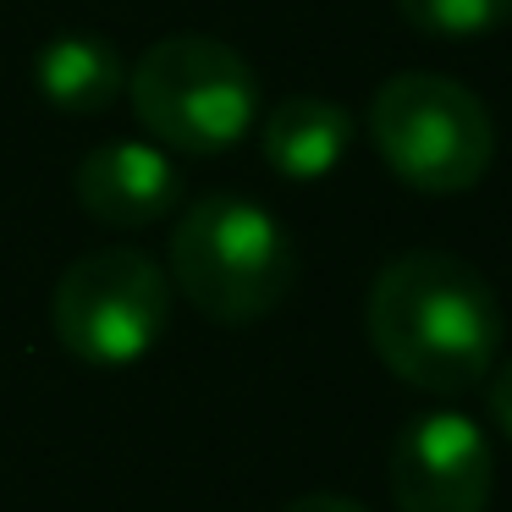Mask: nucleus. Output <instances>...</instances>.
<instances>
[{"label":"nucleus","instance_id":"1","mask_svg":"<svg viewBox=\"0 0 512 512\" xmlns=\"http://www.w3.org/2000/svg\"><path fill=\"white\" fill-rule=\"evenodd\" d=\"M369 342L397 380L435 397H463L496 369L501 303L468 259L419 248L391 259L369 287Z\"/></svg>","mask_w":512,"mask_h":512},{"label":"nucleus","instance_id":"2","mask_svg":"<svg viewBox=\"0 0 512 512\" xmlns=\"http://www.w3.org/2000/svg\"><path fill=\"white\" fill-rule=\"evenodd\" d=\"M171 281L210 320L254 325L287 303L298 281V248L265 204L243 193H210L171 232Z\"/></svg>","mask_w":512,"mask_h":512},{"label":"nucleus","instance_id":"3","mask_svg":"<svg viewBox=\"0 0 512 512\" xmlns=\"http://www.w3.org/2000/svg\"><path fill=\"white\" fill-rule=\"evenodd\" d=\"M133 116L160 149L226 155L259 116V78L232 45L210 34H171L127 72Z\"/></svg>","mask_w":512,"mask_h":512},{"label":"nucleus","instance_id":"4","mask_svg":"<svg viewBox=\"0 0 512 512\" xmlns=\"http://www.w3.org/2000/svg\"><path fill=\"white\" fill-rule=\"evenodd\" d=\"M369 138L413 193H468L490 171L496 127L479 94L441 72H397L369 105Z\"/></svg>","mask_w":512,"mask_h":512},{"label":"nucleus","instance_id":"5","mask_svg":"<svg viewBox=\"0 0 512 512\" xmlns=\"http://www.w3.org/2000/svg\"><path fill=\"white\" fill-rule=\"evenodd\" d=\"M50 325L72 358L127 369L160 347L171 325V276L138 248H94L61 270Z\"/></svg>","mask_w":512,"mask_h":512},{"label":"nucleus","instance_id":"6","mask_svg":"<svg viewBox=\"0 0 512 512\" xmlns=\"http://www.w3.org/2000/svg\"><path fill=\"white\" fill-rule=\"evenodd\" d=\"M490 485H496L490 441L468 413H419L391 441V501H397V512H485Z\"/></svg>","mask_w":512,"mask_h":512},{"label":"nucleus","instance_id":"7","mask_svg":"<svg viewBox=\"0 0 512 512\" xmlns=\"http://www.w3.org/2000/svg\"><path fill=\"white\" fill-rule=\"evenodd\" d=\"M72 193L100 226L116 232H144V226L166 221L182 199V171L171 166V155L160 144H133L116 138L100 144L78 160L72 171Z\"/></svg>","mask_w":512,"mask_h":512},{"label":"nucleus","instance_id":"8","mask_svg":"<svg viewBox=\"0 0 512 512\" xmlns=\"http://www.w3.org/2000/svg\"><path fill=\"white\" fill-rule=\"evenodd\" d=\"M259 149H265V166L287 182H320L353 149V116L336 100L320 94H292L259 127Z\"/></svg>","mask_w":512,"mask_h":512},{"label":"nucleus","instance_id":"9","mask_svg":"<svg viewBox=\"0 0 512 512\" xmlns=\"http://www.w3.org/2000/svg\"><path fill=\"white\" fill-rule=\"evenodd\" d=\"M34 83L56 111L94 116L127 94V72L111 39L100 34H61L34 56Z\"/></svg>","mask_w":512,"mask_h":512},{"label":"nucleus","instance_id":"10","mask_svg":"<svg viewBox=\"0 0 512 512\" xmlns=\"http://www.w3.org/2000/svg\"><path fill=\"white\" fill-rule=\"evenodd\" d=\"M397 12L430 39H479L512 23V0H397Z\"/></svg>","mask_w":512,"mask_h":512},{"label":"nucleus","instance_id":"11","mask_svg":"<svg viewBox=\"0 0 512 512\" xmlns=\"http://www.w3.org/2000/svg\"><path fill=\"white\" fill-rule=\"evenodd\" d=\"M485 380H490V391H485V397H490V419H496L501 435L512 441V364H501L496 375H485Z\"/></svg>","mask_w":512,"mask_h":512},{"label":"nucleus","instance_id":"12","mask_svg":"<svg viewBox=\"0 0 512 512\" xmlns=\"http://www.w3.org/2000/svg\"><path fill=\"white\" fill-rule=\"evenodd\" d=\"M281 512H369V507H364V501H353V496H331V490H314V496L287 501Z\"/></svg>","mask_w":512,"mask_h":512}]
</instances>
